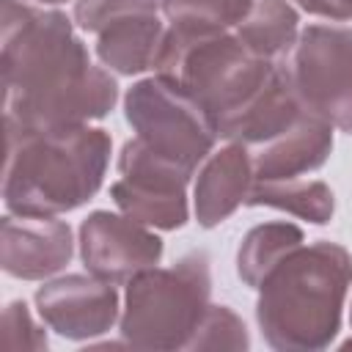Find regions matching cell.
Instances as JSON below:
<instances>
[{"label":"cell","mask_w":352,"mask_h":352,"mask_svg":"<svg viewBox=\"0 0 352 352\" xmlns=\"http://www.w3.org/2000/svg\"><path fill=\"white\" fill-rule=\"evenodd\" d=\"M124 116L135 138L192 173L214 151L217 132L201 104L160 74L132 82L124 96Z\"/></svg>","instance_id":"obj_7"},{"label":"cell","mask_w":352,"mask_h":352,"mask_svg":"<svg viewBox=\"0 0 352 352\" xmlns=\"http://www.w3.org/2000/svg\"><path fill=\"white\" fill-rule=\"evenodd\" d=\"M212 275L204 250L184 253L170 267H148L126 280L118 333L140 349H187L209 308Z\"/></svg>","instance_id":"obj_5"},{"label":"cell","mask_w":352,"mask_h":352,"mask_svg":"<svg viewBox=\"0 0 352 352\" xmlns=\"http://www.w3.org/2000/svg\"><path fill=\"white\" fill-rule=\"evenodd\" d=\"M3 346L6 349H47V336L33 322L25 300H14L3 311Z\"/></svg>","instance_id":"obj_21"},{"label":"cell","mask_w":352,"mask_h":352,"mask_svg":"<svg viewBox=\"0 0 352 352\" xmlns=\"http://www.w3.org/2000/svg\"><path fill=\"white\" fill-rule=\"evenodd\" d=\"M253 0H160V11L168 25L223 28L234 30L248 14Z\"/></svg>","instance_id":"obj_18"},{"label":"cell","mask_w":352,"mask_h":352,"mask_svg":"<svg viewBox=\"0 0 352 352\" xmlns=\"http://www.w3.org/2000/svg\"><path fill=\"white\" fill-rule=\"evenodd\" d=\"M80 258L88 272L110 283H126L140 270L157 267L162 239L124 212L96 209L80 223Z\"/></svg>","instance_id":"obj_9"},{"label":"cell","mask_w":352,"mask_h":352,"mask_svg":"<svg viewBox=\"0 0 352 352\" xmlns=\"http://www.w3.org/2000/svg\"><path fill=\"white\" fill-rule=\"evenodd\" d=\"M349 324H352V308H349ZM346 346H352V341H346Z\"/></svg>","instance_id":"obj_24"},{"label":"cell","mask_w":352,"mask_h":352,"mask_svg":"<svg viewBox=\"0 0 352 352\" xmlns=\"http://www.w3.org/2000/svg\"><path fill=\"white\" fill-rule=\"evenodd\" d=\"M74 19L28 0H3L0 72L8 129H58L104 118L118 85L74 33Z\"/></svg>","instance_id":"obj_1"},{"label":"cell","mask_w":352,"mask_h":352,"mask_svg":"<svg viewBox=\"0 0 352 352\" xmlns=\"http://www.w3.org/2000/svg\"><path fill=\"white\" fill-rule=\"evenodd\" d=\"M190 179L192 170L132 138L118 154V179L110 184V198L126 217L148 228L176 231L190 220Z\"/></svg>","instance_id":"obj_8"},{"label":"cell","mask_w":352,"mask_h":352,"mask_svg":"<svg viewBox=\"0 0 352 352\" xmlns=\"http://www.w3.org/2000/svg\"><path fill=\"white\" fill-rule=\"evenodd\" d=\"M168 22L160 11H140L126 14L113 22H107L102 30H96V58L104 69L135 77L143 72H154L160 47L165 41Z\"/></svg>","instance_id":"obj_14"},{"label":"cell","mask_w":352,"mask_h":352,"mask_svg":"<svg viewBox=\"0 0 352 352\" xmlns=\"http://www.w3.org/2000/svg\"><path fill=\"white\" fill-rule=\"evenodd\" d=\"M113 140L102 126L8 129L3 204L11 214H63L88 204L107 173Z\"/></svg>","instance_id":"obj_3"},{"label":"cell","mask_w":352,"mask_h":352,"mask_svg":"<svg viewBox=\"0 0 352 352\" xmlns=\"http://www.w3.org/2000/svg\"><path fill=\"white\" fill-rule=\"evenodd\" d=\"M248 346H250V336L245 322L228 305H212V302L187 344V349H248Z\"/></svg>","instance_id":"obj_19"},{"label":"cell","mask_w":352,"mask_h":352,"mask_svg":"<svg viewBox=\"0 0 352 352\" xmlns=\"http://www.w3.org/2000/svg\"><path fill=\"white\" fill-rule=\"evenodd\" d=\"M248 206H272L300 220L324 226L336 212L333 190L319 179H267L256 182L248 192Z\"/></svg>","instance_id":"obj_15"},{"label":"cell","mask_w":352,"mask_h":352,"mask_svg":"<svg viewBox=\"0 0 352 352\" xmlns=\"http://www.w3.org/2000/svg\"><path fill=\"white\" fill-rule=\"evenodd\" d=\"M234 33L250 52L278 60L300 33V14L292 0H253L250 14Z\"/></svg>","instance_id":"obj_16"},{"label":"cell","mask_w":352,"mask_h":352,"mask_svg":"<svg viewBox=\"0 0 352 352\" xmlns=\"http://www.w3.org/2000/svg\"><path fill=\"white\" fill-rule=\"evenodd\" d=\"M36 308L44 324L69 341H91L113 330L121 316L116 283L94 272L60 275L36 289Z\"/></svg>","instance_id":"obj_10"},{"label":"cell","mask_w":352,"mask_h":352,"mask_svg":"<svg viewBox=\"0 0 352 352\" xmlns=\"http://www.w3.org/2000/svg\"><path fill=\"white\" fill-rule=\"evenodd\" d=\"M253 187L250 154L242 143L214 148L201 165L192 184V212L201 228H214L228 220Z\"/></svg>","instance_id":"obj_13"},{"label":"cell","mask_w":352,"mask_h":352,"mask_svg":"<svg viewBox=\"0 0 352 352\" xmlns=\"http://www.w3.org/2000/svg\"><path fill=\"white\" fill-rule=\"evenodd\" d=\"M333 151V126L302 110L289 126L264 143L248 148L253 179H300L327 162Z\"/></svg>","instance_id":"obj_12"},{"label":"cell","mask_w":352,"mask_h":352,"mask_svg":"<svg viewBox=\"0 0 352 352\" xmlns=\"http://www.w3.org/2000/svg\"><path fill=\"white\" fill-rule=\"evenodd\" d=\"M74 256V239L66 220L55 214H6L0 223L3 272L19 280H47Z\"/></svg>","instance_id":"obj_11"},{"label":"cell","mask_w":352,"mask_h":352,"mask_svg":"<svg viewBox=\"0 0 352 352\" xmlns=\"http://www.w3.org/2000/svg\"><path fill=\"white\" fill-rule=\"evenodd\" d=\"M33 3H41V6H58V3H66V0H33Z\"/></svg>","instance_id":"obj_23"},{"label":"cell","mask_w":352,"mask_h":352,"mask_svg":"<svg viewBox=\"0 0 352 352\" xmlns=\"http://www.w3.org/2000/svg\"><path fill=\"white\" fill-rule=\"evenodd\" d=\"M294 3L314 16H324L333 22H349L352 19V0H294Z\"/></svg>","instance_id":"obj_22"},{"label":"cell","mask_w":352,"mask_h":352,"mask_svg":"<svg viewBox=\"0 0 352 352\" xmlns=\"http://www.w3.org/2000/svg\"><path fill=\"white\" fill-rule=\"evenodd\" d=\"M275 66L302 110L352 135V28L308 25Z\"/></svg>","instance_id":"obj_6"},{"label":"cell","mask_w":352,"mask_h":352,"mask_svg":"<svg viewBox=\"0 0 352 352\" xmlns=\"http://www.w3.org/2000/svg\"><path fill=\"white\" fill-rule=\"evenodd\" d=\"M140 11H160V0H74V25L85 33H96L107 22Z\"/></svg>","instance_id":"obj_20"},{"label":"cell","mask_w":352,"mask_h":352,"mask_svg":"<svg viewBox=\"0 0 352 352\" xmlns=\"http://www.w3.org/2000/svg\"><path fill=\"white\" fill-rule=\"evenodd\" d=\"M305 242V234L300 226L286 223V220H272L253 226L236 250V275L242 278L245 286L258 289L267 272L294 248Z\"/></svg>","instance_id":"obj_17"},{"label":"cell","mask_w":352,"mask_h":352,"mask_svg":"<svg viewBox=\"0 0 352 352\" xmlns=\"http://www.w3.org/2000/svg\"><path fill=\"white\" fill-rule=\"evenodd\" d=\"M352 286V256L338 242H311L286 253L261 280L256 322L280 352H316L336 341Z\"/></svg>","instance_id":"obj_2"},{"label":"cell","mask_w":352,"mask_h":352,"mask_svg":"<svg viewBox=\"0 0 352 352\" xmlns=\"http://www.w3.org/2000/svg\"><path fill=\"white\" fill-rule=\"evenodd\" d=\"M154 74L192 96L220 135L270 85L278 69L275 60L250 52L234 30L168 25Z\"/></svg>","instance_id":"obj_4"}]
</instances>
